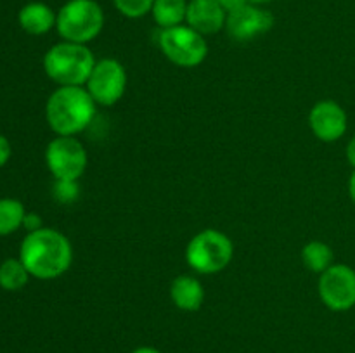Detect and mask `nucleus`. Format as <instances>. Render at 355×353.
<instances>
[{
	"mask_svg": "<svg viewBox=\"0 0 355 353\" xmlns=\"http://www.w3.org/2000/svg\"><path fill=\"white\" fill-rule=\"evenodd\" d=\"M19 260L35 279H58L71 266L73 246L62 232L42 227L35 232H28L23 239Z\"/></svg>",
	"mask_w": 355,
	"mask_h": 353,
	"instance_id": "nucleus-1",
	"label": "nucleus"
},
{
	"mask_svg": "<svg viewBox=\"0 0 355 353\" xmlns=\"http://www.w3.org/2000/svg\"><path fill=\"white\" fill-rule=\"evenodd\" d=\"M97 104L85 87H59L49 96L45 118L55 135L76 137L96 116Z\"/></svg>",
	"mask_w": 355,
	"mask_h": 353,
	"instance_id": "nucleus-2",
	"label": "nucleus"
},
{
	"mask_svg": "<svg viewBox=\"0 0 355 353\" xmlns=\"http://www.w3.org/2000/svg\"><path fill=\"white\" fill-rule=\"evenodd\" d=\"M96 57L89 45L59 42L44 55V71L59 87H85Z\"/></svg>",
	"mask_w": 355,
	"mask_h": 353,
	"instance_id": "nucleus-3",
	"label": "nucleus"
},
{
	"mask_svg": "<svg viewBox=\"0 0 355 353\" xmlns=\"http://www.w3.org/2000/svg\"><path fill=\"white\" fill-rule=\"evenodd\" d=\"M234 258V242L225 232L205 228L194 234L186 246V262L194 272L214 275L229 266Z\"/></svg>",
	"mask_w": 355,
	"mask_h": 353,
	"instance_id": "nucleus-4",
	"label": "nucleus"
},
{
	"mask_svg": "<svg viewBox=\"0 0 355 353\" xmlns=\"http://www.w3.org/2000/svg\"><path fill=\"white\" fill-rule=\"evenodd\" d=\"M104 28V10L96 0H68L58 10L55 30L66 42L89 45Z\"/></svg>",
	"mask_w": 355,
	"mask_h": 353,
	"instance_id": "nucleus-5",
	"label": "nucleus"
},
{
	"mask_svg": "<svg viewBox=\"0 0 355 353\" xmlns=\"http://www.w3.org/2000/svg\"><path fill=\"white\" fill-rule=\"evenodd\" d=\"M158 47L172 64L186 69L200 66L208 55L207 37L187 24L159 30Z\"/></svg>",
	"mask_w": 355,
	"mask_h": 353,
	"instance_id": "nucleus-6",
	"label": "nucleus"
},
{
	"mask_svg": "<svg viewBox=\"0 0 355 353\" xmlns=\"http://www.w3.org/2000/svg\"><path fill=\"white\" fill-rule=\"evenodd\" d=\"M45 163L54 180H80L89 165V154L76 137L55 135L45 149Z\"/></svg>",
	"mask_w": 355,
	"mask_h": 353,
	"instance_id": "nucleus-7",
	"label": "nucleus"
},
{
	"mask_svg": "<svg viewBox=\"0 0 355 353\" xmlns=\"http://www.w3.org/2000/svg\"><path fill=\"white\" fill-rule=\"evenodd\" d=\"M127 69L118 59H99L85 83L87 92L97 106L111 107L120 102L127 90Z\"/></svg>",
	"mask_w": 355,
	"mask_h": 353,
	"instance_id": "nucleus-8",
	"label": "nucleus"
},
{
	"mask_svg": "<svg viewBox=\"0 0 355 353\" xmlns=\"http://www.w3.org/2000/svg\"><path fill=\"white\" fill-rule=\"evenodd\" d=\"M318 293L331 311H349L355 307V270L345 263H333L319 273Z\"/></svg>",
	"mask_w": 355,
	"mask_h": 353,
	"instance_id": "nucleus-9",
	"label": "nucleus"
},
{
	"mask_svg": "<svg viewBox=\"0 0 355 353\" xmlns=\"http://www.w3.org/2000/svg\"><path fill=\"white\" fill-rule=\"evenodd\" d=\"M309 127L318 141L331 144L340 141L349 128V116L342 104L324 99L315 102L309 113Z\"/></svg>",
	"mask_w": 355,
	"mask_h": 353,
	"instance_id": "nucleus-10",
	"label": "nucleus"
},
{
	"mask_svg": "<svg viewBox=\"0 0 355 353\" xmlns=\"http://www.w3.org/2000/svg\"><path fill=\"white\" fill-rule=\"evenodd\" d=\"M274 26V16L262 6L245 3L239 9L227 12L225 31L236 42H248L267 33Z\"/></svg>",
	"mask_w": 355,
	"mask_h": 353,
	"instance_id": "nucleus-11",
	"label": "nucleus"
},
{
	"mask_svg": "<svg viewBox=\"0 0 355 353\" xmlns=\"http://www.w3.org/2000/svg\"><path fill=\"white\" fill-rule=\"evenodd\" d=\"M227 12L217 0H189L186 24L203 37L225 30Z\"/></svg>",
	"mask_w": 355,
	"mask_h": 353,
	"instance_id": "nucleus-12",
	"label": "nucleus"
},
{
	"mask_svg": "<svg viewBox=\"0 0 355 353\" xmlns=\"http://www.w3.org/2000/svg\"><path fill=\"white\" fill-rule=\"evenodd\" d=\"M170 300L179 310L198 311L205 303L203 284L194 275H177L170 284Z\"/></svg>",
	"mask_w": 355,
	"mask_h": 353,
	"instance_id": "nucleus-13",
	"label": "nucleus"
},
{
	"mask_svg": "<svg viewBox=\"0 0 355 353\" xmlns=\"http://www.w3.org/2000/svg\"><path fill=\"white\" fill-rule=\"evenodd\" d=\"M55 19H58V12L51 9L47 3L42 2H30L24 7H21L19 14H17V21L19 26L26 31L28 35H45L55 28Z\"/></svg>",
	"mask_w": 355,
	"mask_h": 353,
	"instance_id": "nucleus-14",
	"label": "nucleus"
},
{
	"mask_svg": "<svg viewBox=\"0 0 355 353\" xmlns=\"http://www.w3.org/2000/svg\"><path fill=\"white\" fill-rule=\"evenodd\" d=\"M187 0H155L151 9V16L159 30L186 24Z\"/></svg>",
	"mask_w": 355,
	"mask_h": 353,
	"instance_id": "nucleus-15",
	"label": "nucleus"
},
{
	"mask_svg": "<svg viewBox=\"0 0 355 353\" xmlns=\"http://www.w3.org/2000/svg\"><path fill=\"white\" fill-rule=\"evenodd\" d=\"M335 260V253H333L331 246L324 241H309L302 249V263L305 269L311 270L314 273H322L333 265Z\"/></svg>",
	"mask_w": 355,
	"mask_h": 353,
	"instance_id": "nucleus-16",
	"label": "nucleus"
},
{
	"mask_svg": "<svg viewBox=\"0 0 355 353\" xmlns=\"http://www.w3.org/2000/svg\"><path fill=\"white\" fill-rule=\"evenodd\" d=\"M30 277V272L19 258H7L0 265V287L6 291L23 289Z\"/></svg>",
	"mask_w": 355,
	"mask_h": 353,
	"instance_id": "nucleus-17",
	"label": "nucleus"
},
{
	"mask_svg": "<svg viewBox=\"0 0 355 353\" xmlns=\"http://www.w3.org/2000/svg\"><path fill=\"white\" fill-rule=\"evenodd\" d=\"M26 211L21 201L12 197L0 199V235H9L23 227Z\"/></svg>",
	"mask_w": 355,
	"mask_h": 353,
	"instance_id": "nucleus-18",
	"label": "nucleus"
},
{
	"mask_svg": "<svg viewBox=\"0 0 355 353\" xmlns=\"http://www.w3.org/2000/svg\"><path fill=\"white\" fill-rule=\"evenodd\" d=\"M113 3L121 16L128 19H141L151 14L155 0H113Z\"/></svg>",
	"mask_w": 355,
	"mask_h": 353,
	"instance_id": "nucleus-19",
	"label": "nucleus"
},
{
	"mask_svg": "<svg viewBox=\"0 0 355 353\" xmlns=\"http://www.w3.org/2000/svg\"><path fill=\"white\" fill-rule=\"evenodd\" d=\"M52 194H54L55 201L62 204L75 203L80 197L78 180H54Z\"/></svg>",
	"mask_w": 355,
	"mask_h": 353,
	"instance_id": "nucleus-20",
	"label": "nucleus"
},
{
	"mask_svg": "<svg viewBox=\"0 0 355 353\" xmlns=\"http://www.w3.org/2000/svg\"><path fill=\"white\" fill-rule=\"evenodd\" d=\"M23 227L26 228L28 232H35L38 228H42V218L38 217L37 213H26L23 221Z\"/></svg>",
	"mask_w": 355,
	"mask_h": 353,
	"instance_id": "nucleus-21",
	"label": "nucleus"
},
{
	"mask_svg": "<svg viewBox=\"0 0 355 353\" xmlns=\"http://www.w3.org/2000/svg\"><path fill=\"white\" fill-rule=\"evenodd\" d=\"M10 158V144L3 135H0V168L9 161Z\"/></svg>",
	"mask_w": 355,
	"mask_h": 353,
	"instance_id": "nucleus-22",
	"label": "nucleus"
},
{
	"mask_svg": "<svg viewBox=\"0 0 355 353\" xmlns=\"http://www.w3.org/2000/svg\"><path fill=\"white\" fill-rule=\"evenodd\" d=\"M217 2L224 7L225 12H232V10L239 9V7H243L245 3H248L246 0H217Z\"/></svg>",
	"mask_w": 355,
	"mask_h": 353,
	"instance_id": "nucleus-23",
	"label": "nucleus"
},
{
	"mask_svg": "<svg viewBox=\"0 0 355 353\" xmlns=\"http://www.w3.org/2000/svg\"><path fill=\"white\" fill-rule=\"evenodd\" d=\"M345 156H347V161H349V165L355 170V134L352 135V138L349 141V144H347Z\"/></svg>",
	"mask_w": 355,
	"mask_h": 353,
	"instance_id": "nucleus-24",
	"label": "nucleus"
},
{
	"mask_svg": "<svg viewBox=\"0 0 355 353\" xmlns=\"http://www.w3.org/2000/svg\"><path fill=\"white\" fill-rule=\"evenodd\" d=\"M349 197H350V201L355 204V170L349 179Z\"/></svg>",
	"mask_w": 355,
	"mask_h": 353,
	"instance_id": "nucleus-25",
	"label": "nucleus"
},
{
	"mask_svg": "<svg viewBox=\"0 0 355 353\" xmlns=\"http://www.w3.org/2000/svg\"><path fill=\"white\" fill-rule=\"evenodd\" d=\"M132 353H162L155 346H137L135 350H132Z\"/></svg>",
	"mask_w": 355,
	"mask_h": 353,
	"instance_id": "nucleus-26",
	"label": "nucleus"
},
{
	"mask_svg": "<svg viewBox=\"0 0 355 353\" xmlns=\"http://www.w3.org/2000/svg\"><path fill=\"white\" fill-rule=\"evenodd\" d=\"M248 3H253V6H263V3H269L270 0H246Z\"/></svg>",
	"mask_w": 355,
	"mask_h": 353,
	"instance_id": "nucleus-27",
	"label": "nucleus"
}]
</instances>
